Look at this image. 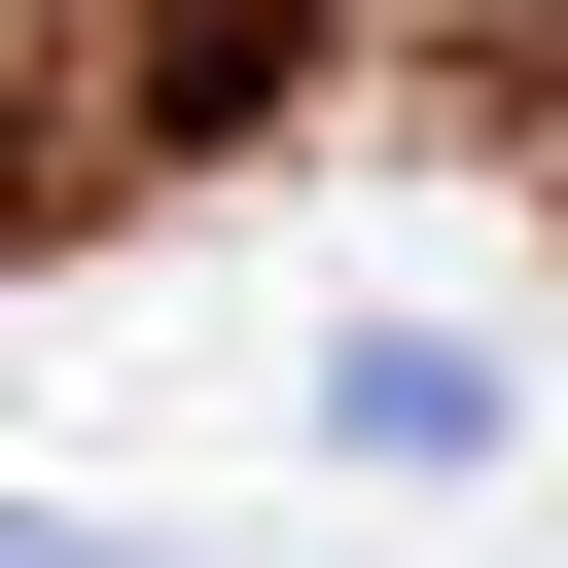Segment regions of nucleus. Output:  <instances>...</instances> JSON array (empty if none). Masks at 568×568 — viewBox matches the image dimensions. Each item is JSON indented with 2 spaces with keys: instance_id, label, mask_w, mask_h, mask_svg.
Wrapping results in <instances>:
<instances>
[{
  "instance_id": "2",
  "label": "nucleus",
  "mask_w": 568,
  "mask_h": 568,
  "mask_svg": "<svg viewBox=\"0 0 568 568\" xmlns=\"http://www.w3.org/2000/svg\"><path fill=\"white\" fill-rule=\"evenodd\" d=\"M0 568H178V532H71V497H0Z\"/></svg>"
},
{
  "instance_id": "1",
  "label": "nucleus",
  "mask_w": 568,
  "mask_h": 568,
  "mask_svg": "<svg viewBox=\"0 0 568 568\" xmlns=\"http://www.w3.org/2000/svg\"><path fill=\"white\" fill-rule=\"evenodd\" d=\"M320 426H355V462H497V355H426V320H355V355H320Z\"/></svg>"
}]
</instances>
